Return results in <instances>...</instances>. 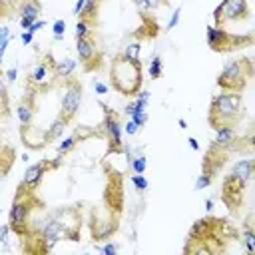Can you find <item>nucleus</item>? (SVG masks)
Returning a JSON list of instances; mask_svg holds the SVG:
<instances>
[{"mask_svg":"<svg viewBox=\"0 0 255 255\" xmlns=\"http://www.w3.org/2000/svg\"><path fill=\"white\" fill-rule=\"evenodd\" d=\"M112 88L122 96H135L141 90V62L129 60L124 54H118L110 64Z\"/></svg>","mask_w":255,"mask_h":255,"instance_id":"f257e3e1","label":"nucleus"},{"mask_svg":"<svg viewBox=\"0 0 255 255\" xmlns=\"http://www.w3.org/2000/svg\"><path fill=\"white\" fill-rule=\"evenodd\" d=\"M241 116H243V104H241L239 92H223L211 100L207 122L213 129H217L221 126L235 128L237 122L241 120Z\"/></svg>","mask_w":255,"mask_h":255,"instance_id":"f03ea898","label":"nucleus"},{"mask_svg":"<svg viewBox=\"0 0 255 255\" xmlns=\"http://www.w3.org/2000/svg\"><path fill=\"white\" fill-rule=\"evenodd\" d=\"M34 191L32 189H26V187H18V193L14 197V203L8 211V225H10V231H14L16 235L24 237L30 233V225H28V217L34 209Z\"/></svg>","mask_w":255,"mask_h":255,"instance_id":"7ed1b4c3","label":"nucleus"},{"mask_svg":"<svg viewBox=\"0 0 255 255\" xmlns=\"http://www.w3.org/2000/svg\"><path fill=\"white\" fill-rule=\"evenodd\" d=\"M253 78V64L247 58H235L225 64L217 76V86L223 92H241L247 82Z\"/></svg>","mask_w":255,"mask_h":255,"instance_id":"20e7f679","label":"nucleus"},{"mask_svg":"<svg viewBox=\"0 0 255 255\" xmlns=\"http://www.w3.org/2000/svg\"><path fill=\"white\" fill-rule=\"evenodd\" d=\"M205 38L213 52H229V50H237L253 44L251 36H235V34H229L225 28H217V26H207Z\"/></svg>","mask_w":255,"mask_h":255,"instance_id":"39448f33","label":"nucleus"},{"mask_svg":"<svg viewBox=\"0 0 255 255\" xmlns=\"http://www.w3.org/2000/svg\"><path fill=\"white\" fill-rule=\"evenodd\" d=\"M251 12L249 8V0H223L215 12H213V18H215V26L217 28H223L225 24L229 22H237V20H243L247 18Z\"/></svg>","mask_w":255,"mask_h":255,"instance_id":"423d86ee","label":"nucleus"},{"mask_svg":"<svg viewBox=\"0 0 255 255\" xmlns=\"http://www.w3.org/2000/svg\"><path fill=\"white\" fill-rule=\"evenodd\" d=\"M80 104H82V84L74 78H68L66 86H64L62 100H60V116L70 124L74 120Z\"/></svg>","mask_w":255,"mask_h":255,"instance_id":"0eeeda50","label":"nucleus"},{"mask_svg":"<svg viewBox=\"0 0 255 255\" xmlns=\"http://www.w3.org/2000/svg\"><path fill=\"white\" fill-rule=\"evenodd\" d=\"M76 54L80 58V62L84 64L86 72L98 70L102 66V54L98 50V46L94 44L92 36L88 38H76Z\"/></svg>","mask_w":255,"mask_h":255,"instance_id":"6e6552de","label":"nucleus"},{"mask_svg":"<svg viewBox=\"0 0 255 255\" xmlns=\"http://www.w3.org/2000/svg\"><path fill=\"white\" fill-rule=\"evenodd\" d=\"M245 185H247V181L235 177L233 173L225 175V179H223V187H221V191H223L221 197H223V201L227 203L229 209L239 207V203H241V195H243V191H245Z\"/></svg>","mask_w":255,"mask_h":255,"instance_id":"1a4fd4ad","label":"nucleus"},{"mask_svg":"<svg viewBox=\"0 0 255 255\" xmlns=\"http://www.w3.org/2000/svg\"><path fill=\"white\" fill-rule=\"evenodd\" d=\"M102 108L106 110V118H104V124H102L104 133L108 135L110 149L118 153V151H122V149H124V145H122V128H120V122H118V118L108 110V106H104V104H102Z\"/></svg>","mask_w":255,"mask_h":255,"instance_id":"9d476101","label":"nucleus"},{"mask_svg":"<svg viewBox=\"0 0 255 255\" xmlns=\"http://www.w3.org/2000/svg\"><path fill=\"white\" fill-rule=\"evenodd\" d=\"M225 157H227L225 149H221V147H217L215 143H211V147L207 149L205 159H203V173H207V175L213 177V175L223 167Z\"/></svg>","mask_w":255,"mask_h":255,"instance_id":"9b49d317","label":"nucleus"},{"mask_svg":"<svg viewBox=\"0 0 255 255\" xmlns=\"http://www.w3.org/2000/svg\"><path fill=\"white\" fill-rule=\"evenodd\" d=\"M46 167H52L48 161H40V163H34V165H30L26 171H24V177H22V187H26V189H36L38 185H40V181H42V177H44V173H46Z\"/></svg>","mask_w":255,"mask_h":255,"instance_id":"f8f14e48","label":"nucleus"},{"mask_svg":"<svg viewBox=\"0 0 255 255\" xmlns=\"http://www.w3.org/2000/svg\"><path fill=\"white\" fill-rule=\"evenodd\" d=\"M116 229H118V219H112V215L106 217V219H100L94 213V221H92L94 239H108V237H112L116 233Z\"/></svg>","mask_w":255,"mask_h":255,"instance_id":"ddd939ff","label":"nucleus"},{"mask_svg":"<svg viewBox=\"0 0 255 255\" xmlns=\"http://www.w3.org/2000/svg\"><path fill=\"white\" fill-rule=\"evenodd\" d=\"M38 16H40V4L36 0H26L20 6V26L24 30H28L30 24L38 20Z\"/></svg>","mask_w":255,"mask_h":255,"instance_id":"4468645a","label":"nucleus"},{"mask_svg":"<svg viewBox=\"0 0 255 255\" xmlns=\"http://www.w3.org/2000/svg\"><path fill=\"white\" fill-rule=\"evenodd\" d=\"M235 141H237V131H235V128H231V126H221V128L215 129V139H213V143H215L217 147H221V149H231Z\"/></svg>","mask_w":255,"mask_h":255,"instance_id":"2eb2a0df","label":"nucleus"},{"mask_svg":"<svg viewBox=\"0 0 255 255\" xmlns=\"http://www.w3.org/2000/svg\"><path fill=\"white\" fill-rule=\"evenodd\" d=\"M76 60H72V58H64V60H60V62H56L54 64V76L56 78H64V80H68V78H72V74L76 72Z\"/></svg>","mask_w":255,"mask_h":255,"instance_id":"dca6fc26","label":"nucleus"},{"mask_svg":"<svg viewBox=\"0 0 255 255\" xmlns=\"http://www.w3.org/2000/svg\"><path fill=\"white\" fill-rule=\"evenodd\" d=\"M231 173H233L235 177L243 179V181H249L251 175H253V161H251V159H239V161H235Z\"/></svg>","mask_w":255,"mask_h":255,"instance_id":"f3484780","label":"nucleus"},{"mask_svg":"<svg viewBox=\"0 0 255 255\" xmlns=\"http://www.w3.org/2000/svg\"><path fill=\"white\" fill-rule=\"evenodd\" d=\"M68 126V122L62 118V116H58L54 122H52V126L48 128V131L44 133V139L46 141H54V139H58L62 133H64V128Z\"/></svg>","mask_w":255,"mask_h":255,"instance_id":"a211bd4d","label":"nucleus"},{"mask_svg":"<svg viewBox=\"0 0 255 255\" xmlns=\"http://www.w3.org/2000/svg\"><path fill=\"white\" fill-rule=\"evenodd\" d=\"M16 116H18L22 128H28L30 122H32V118H34V106L28 104V102H22V104L16 108Z\"/></svg>","mask_w":255,"mask_h":255,"instance_id":"6ab92c4d","label":"nucleus"},{"mask_svg":"<svg viewBox=\"0 0 255 255\" xmlns=\"http://www.w3.org/2000/svg\"><path fill=\"white\" fill-rule=\"evenodd\" d=\"M100 2H102V0H86V4H84V8H82V12H80V16H78V18L88 20V22H92V24H94Z\"/></svg>","mask_w":255,"mask_h":255,"instance_id":"aec40b11","label":"nucleus"},{"mask_svg":"<svg viewBox=\"0 0 255 255\" xmlns=\"http://www.w3.org/2000/svg\"><path fill=\"white\" fill-rule=\"evenodd\" d=\"M46 76H48V68H46V64H36V68L30 72V82L36 84V86H40V84L46 82Z\"/></svg>","mask_w":255,"mask_h":255,"instance_id":"412c9836","label":"nucleus"},{"mask_svg":"<svg viewBox=\"0 0 255 255\" xmlns=\"http://www.w3.org/2000/svg\"><path fill=\"white\" fill-rule=\"evenodd\" d=\"M147 74H149V78H153V80L161 78V74H163V64H161V58H159V56H153V58H151V62L147 64Z\"/></svg>","mask_w":255,"mask_h":255,"instance_id":"4be33fe9","label":"nucleus"},{"mask_svg":"<svg viewBox=\"0 0 255 255\" xmlns=\"http://www.w3.org/2000/svg\"><path fill=\"white\" fill-rule=\"evenodd\" d=\"M139 50H141V44L139 42H129V44H126V48H124V56L126 58H129V60H135V62H139Z\"/></svg>","mask_w":255,"mask_h":255,"instance_id":"5701e85b","label":"nucleus"},{"mask_svg":"<svg viewBox=\"0 0 255 255\" xmlns=\"http://www.w3.org/2000/svg\"><path fill=\"white\" fill-rule=\"evenodd\" d=\"M241 241H243V245H245V251H247V253H255V231H253L251 227H247V229L243 231Z\"/></svg>","mask_w":255,"mask_h":255,"instance_id":"b1692460","label":"nucleus"},{"mask_svg":"<svg viewBox=\"0 0 255 255\" xmlns=\"http://www.w3.org/2000/svg\"><path fill=\"white\" fill-rule=\"evenodd\" d=\"M76 38H88L90 34H92V22H88V20H78V24H76Z\"/></svg>","mask_w":255,"mask_h":255,"instance_id":"393cba45","label":"nucleus"},{"mask_svg":"<svg viewBox=\"0 0 255 255\" xmlns=\"http://www.w3.org/2000/svg\"><path fill=\"white\" fill-rule=\"evenodd\" d=\"M76 143H78V137L76 135H70V137H66L60 145H58V155H66L68 151H72L74 147H76Z\"/></svg>","mask_w":255,"mask_h":255,"instance_id":"a878e982","label":"nucleus"},{"mask_svg":"<svg viewBox=\"0 0 255 255\" xmlns=\"http://www.w3.org/2000/svg\"><path fill=\"white\" fill-rule=\"evenodd\" d=\"M129 165H131L133 173H143L147 167V159H145V155H135L129 159Z\"/></svg>","mask_w":255,"mask_h":255,"instance_id":"bb28decb","label":"nucleus"},{"mask_svg":"<svg viewBox=\"0 0 255 255\" xmlns=\"http://www.w3.org/2000/svg\"><path fill=\"white\" fill-rule=\"evenodd\" d=\"M52 32H54V40H64L66 22H64V20H56V22L52 24Z\"/></svg>","mask_w":255,"mask_h":255,"instance_id":"cd10ccee","label":"nucleus"},{"mask_svg":"<svg viewBox=\"0 0 255 255\" xmlns=\"http://www.w3.org/2000/svg\"><path fill=\"white\" fill-rule=\"evenodd\" d=\"M131 183L135 185V189H139V191H145L147 189V179L143 177V173H135V175H131Z\"/></svg>","mask_w":255,"mask_h":255,"instance_id":"c85d7f7f","label":"nucleus"},{"mask_svg":"<svg viewBox=\"0 0 255 255\" xmlns=\"http://www.w3.org/2000/svg\"><path fill=\"white\" fill-rule=\"evenodd\" d=\"M211 175H207V173H201L199 177H197V181H195V189L197 191H201V189H205V187H209L211 185Z\"/></svg>","mask_w":255,"mask_h":255,"instance_id":"c756f323","label":"nucleus"},{"mask_svg":"<svg viewBox=\"0 0 255 255\" xmlns=\"http://www.w3.org/2000/svg\"><path fill=\"white\" fill-rule=\"evenodd\" d=\"M179 18H181V6H177V8H175V12L169 16V22H167L165 30H173V28L179 24Z\"/></svg>","mask_w":255,"mask_h":255,"instance_id":"7c9ffc66","label":"nucleus"},{"mask_svg":"<svg viewBox=\"0 0 255 255\" xmlns=\"http://www.w3.org/2000/svg\"><path fill=\"white\" fill-rule=\"evenodd\" d=\"M129 118H131V120H133V122H135L139 128H141V126L147 122V114H145V110H143V112H133Z\"/></svg>","mask_w":255,"mask_h":255,"instance_id":"2f4dec72","label":"nucleus"},{"mask_svg":"<svg viewBox=\"0 0 255 255\" xmlns=\"http://www.w3.org/2000/svg\"><path fill=\"white\" fill-rule=\"evenodd\" d=\"M137 129H139V126H137L133 120H129V122L124 126V131H126L128 135H135V133H137Z\"/></svg>","mask_w":255,"mask_h":255,"instance_id":"473e14b6","label":"nucleus"},{"mask_svg":"<svg viewBox=\"0 0 255 255\" xmlns=\"http://www.w3.org/2000/svg\"><path fill=\"white\" fill-rule=\"evenodd\" d=\"M94 90H96V94H100V96H106L110 88H108L104 82H100V80H94Z\"/></svg>","mask_w":255,"mask_h":255,"instance_id":"72a5a7b5","label":"nucleus"},{"mask_svg":"<svg viewBox=\"0 0 255 255\" xmlns=\"http://www.w3.org/2000/svg\"><path fill=\"white\" fill-rule=\"evenodd\" d=\"M0 44H10V28L0 26Z\"/></svg>","mask_w":255,"mask_h":255,"instance_id":"f704fd0d","label":"nucleus"},{"mask_svg":"<svg viewBox=\"0 0 255 255\" xmlns=\"http://www.w3.org/2000/svg\"><path fill=\"white\" fill-rule=\"evenodd\" d=\"M44 26H46V22H44V20H36V22H32V24H30V28H28V32H32V34H36V32H38L40 28H44Z\"/></svg>","mask_w":255,"mask_h":255,"instance_id":"c9c22d12","label":"nucleus"},{"mask_svg":"<svg viewBox=\"0 0 255 255\" xmlns=\"http://www.w3.org/2000/svg\"><path fill=\"white\" fill-rule=\"evenodd\" d=\"M8 233H10V225H0V243L8 241Z\"/></svg>","mask_w":255,"mask_h":255,"instance_id":"e433bc0d","label":"nucleus"},{"mask_svg":"<svg viewBox=\"0 0 255 255\" xmlns=\"http://www.w3.org/2000/svg\"><path fill=\"white\" fill-rule=\"evenodd\" d=\"M20 40H22V44H24V46H28V44H30V42L34 40V34L26 30V32H22V36H20Z\"/></svg>","mask_w":255,"mask_h":255,"instance_id":"4c0bfd02","label":"nucleus"},{"mask_svg":"<svg viewBox=\"0 0 255 255\" xmlns=\"http://www.w3.org/2000/svg\"><path fill=\"white\" fill-rule=\"evenodd\" d=\"M116 251H118V247L114 243H108L102 247V253H106V255H116Z\"/></svg>","mask_w":255,"mask_h":255,"instance_id":"58836bf2","label":"nucleus"},{"mask_svg":"<svg viewBox=\"0 0 255 255\" xmlns=\"http://www.w3.org/2000/svg\"><path fill=\"white\" fill-rule=\"evenodd\" d=\"M165 4H167V0H147V8H159Z\"/></svg>","mask_w":255,"mask_h":255,"instance_id":"ea45409f","label":"nucleus"},{"mask_svg":"<svg viewBox=\"0 0 255 255\" xmlns=\"http://www.w3.org/2000/svg\"><path fill=\"white\" fill-rule=\"evenodd\" d=\"M84 4H86V0H76V4H74V16H80Z\"/></svg>","mask_w":255,"mask_h":255,"instance_id":"a19ab883","label":"nucleus"},{"mask_svg":"<svg viewBox=\"0 0 255 255\" xmlns=\"http://www.w3.org/2000/svg\"><path fill=\"white\" fill-rule=\"evenodd\" d=\"M16 76H18V70H16V68H10V70L6 72V80H8V82H14Z\"/></svg>","mask_w":255,"mask_h":255,"instance_id":"79ce46f5","label":"nucleus"},{"mask_svg":"<svg viewBox=\"0 0 255 255\" xmlns=\"http://www.w3.org/2000/svg\"><path fill=\"white\" fill-rule=\"evenodd\" d=\"M137 100H141V102L147 104V100H149V92H147V90H139V92H137Z\"/></svg>","mask_w":255,"mask_h":255,"instance_id":"37998d69","label":"nucleus"},{"mask_svg":"<svg viewBox=\"0 0 255 255\" xmlns=\"http://www.w3.org/2000/svg\"><path fill=\"white\" fill-rule=\"evenodd\" d=\"M10 169V163H6V165H2V159H0V183H2V179H4V175H6V171Z\"/></svg>","mask_w":255,"mask_h":255,"instance_id":"c03bdc74","label":"nucleus"},{"mask_svg":"<svg viewBox=\"0 0 255 255\" xmlns=\"http://www.w3.org/2000/svg\"><path fill=\"white\" fill-rule=\"evenodd\" d=\"M187 143H189V147H191V149H195V151L199 149V143H197V139H195V137H189V141H187Z\"/></svg>","mask_w":255,"mask_h":255,"instance_id":"a18cd8bd","label":"nucleus"},{"mask_svg":"<svg viewBox=\"0 0 255 255\" xmlns=\"http://www.w3.org/2000/svg\"><path fill=\"white\" fill-rule=\"evenodd\" d=\"M135 4H137V8H141V10H147V0H133Z\"/></svg>","mask_w":255,"mask_h":255,"instance_id":"49530a36","label":"nucleus"},{"mask_svg":"<svg viewBox=\"0 0 255 255\" xmlns=\"http://www.w3.org/2000/svg\"><path fill=\"white\" fill-rule=\"evenodd\" d=\"M6 48H8V44H0V64H2V60H4V54H6Z\"/></svg>","mask_w":255,"mask_h":255,"instance_id":"de8ad7c7","label":"nucleus"},{"mask_svg":"<svg viewBox=\"0 0 255 255\" xmlns=\"http://www.w3.org/2000/svg\"><path fill=\"white\" fill-rule=\"evenodd\" d=\"M213 209V199H205V211H211Z\"/></svg>","mask_w":255,"mask_h":255,"instance_id":"09e8293b","label":"nucleus"},{"mask_svg":"<svg viewBox=\"0 0 255 255\" xmlns=\"http://www.w3.org/2000/svg\"><path fill=\"white\" fill-rule=\"evenodd\" d=\"M131 112H133V102H129V104H128V106H126V114H128V116H129V114H131Z\"/></svg>","mask_w":255,"mask_h":255,"instance_id":"8fccbe9b","label":"nucleus"},{"mask_svg":"<svg viewBox=\"0 0 255 255\" xmlns=\"http://www.w3.org/2000/svg\"><path fill=\"white\" fill-rule=\"evenodd\" d=\"M177 124H179V128H181V129H185V128H187V122H185V120H183V118H181V120H179V122H177Z\"/></svg>","mask_w":255,"mask_h":255,"instance_id":"3c124183","label":"nucleus"},{"mask_svg":"<svg viewBox=\"0 0 255 255\" xmlns=\"http://www.w3.org/2000/svg\"><path fill=\"white\" fill-rule=\"evenodd\" d=\"M0 2H10V0H0Z\"/></svg>","mask_w":255,"mask_h":255,"instance_id":"603ef678","label":"nucleus"}]
</instances>
